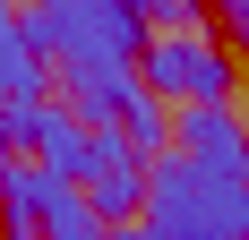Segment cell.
Here are the masks:
<instances>
[{
  "label": "cell",
  "instance_id": "8",
  "mask_svg": "<svg viewBox=\"0 0 249 240\" xmlns=\"http://www.w3.org/2000/svg\"><path fill=\"white\" fill-rule=\"evenodd\" d=\"M232 43L249 51V0H232Z\"/></svg>",
  "mask_w": 249,
  "mask_h": 240
},
{
  "label": "cell",
  "instance_id": "2",
  "mask_svg": "<svg viewBox=\"0 0 249 240\" xmlns=\"http://www.w3.org/2000/svg\"><path fill=\"white\" fill-rule=\"evenodd\" d=\"M18 26L52 77L60 69H138L146 60V9L138 0H43Z\"/></svg>",
  "mask_w": 249,
  "mask_h": 240
},
{
  "label": "cell",
  "instance_id": "7",
  "mask_svg": "<svg viewBox=\"0 0 249 240\" xmlns=\"http://www.w3.org/2000/svg\"><path fill=\"white\" fill-rule=\"evenodd\" d=\"M69 180H60V171H43V163H9V180H0V215L9 223H35V232H43L52 215H60V206H69Z\"/></svg>",
  "mask_w": 249,
  "mask_h": 240
},
{
  "label": "cell",
  "instance_id": "6",
  "mask_svg": "<svg viewBox=\"0 0 249 240\" xmlns=\"http://www.w3.org/2000/svg\"><path fill=\"white\" fill-rule=\"evenodd\" d=\"M0 103H9V112H35V103H52V69L35 60V43H26L18 9H0Z\"/></svg>",
  "mask_w": 249,
  "mask_h": 240
},
{
  "label": "cell",
  "instance_id": "5",
  "mask_svg": "<svg viewBox=\"0 0 249 240\" xmlns=\"http://www.w3.org/2000/svg\"><path fill=\"white\" fill-rule=\"evenodd\" d=\"M172 146H180V154H198V163H215V171H249V120H241V103L180 112Z\"/></svg>",
  "mask_w": 249,
  "mask_h": 240
},
{
  "label": "cell",
  "instance_id": "4",
  "mask_svg": "<svg viewBox=\"0 0 249 240\" xmlns=\"http://www.w3.org/2000/svg\"><path fill=\"white\" fill-rule=\"evenodd\" d=\"M9 129H18V146H26V163H43V171H60L77 189V163H86V146H95V129L69 112V103L52 95V103H35V112H9Z\"/></svg>",
  "mask_w": 249,
  "mask_h": 240
},
{
  "label": "cell",
  "instance_id": "1",
  "mask_svg": "<svg viewBox=\"0 0 249 240\" xmlns=\"http://www.w3.org/2000/svg\"><path fill=\"white\" fill-rule=\"evenodd\" d=\"M146 223L155 240H249V171H215L163 146L146 163Z\"/></svg>",
  "mask_w": 249,
  "mask_h": 240
},
{
  "label": "cell",
  "instance_id": "3",
  "mask_svg": "<svg viewBox=\"0 0 249 240\" xmlns=\"http://www.w3.org/2000/svg\"><path fill=\"white\" fill-rule=\"evenodd\" d=\"M138 77H146V95L180 103V112L232 103V51L215 43V26H206V17H189V26H155V34H146V60H138Z\"/></svg>",
  "mask_w": 249,
  "mask_h": 240
}]
</instances>
